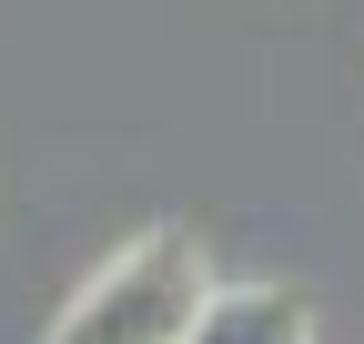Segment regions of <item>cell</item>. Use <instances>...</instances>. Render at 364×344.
Instances as JSON below:
<instances>
[{"mask_svg": "<svg viewBox=\"0 0 364 344\" xmlns=\"http://www.w3.org/2000/svg\"><path fill=\"white\" fill-rule=\"evenodd\" d=\"M203 304H213V264L182 233H142L132 253H112L71 294V314L51 324V344H182Z\"/></svg>", "mask_w": 364, "mask_h": 344, "instance_id": "6da1fadb", "label": "cell"}, {"mask_svg": "<svg viewBox=\"0 0 364 344\" xmlns=\"http://www.w3.org/2000/svg\"><path fill=\"white\" fill-rule=\"evenodd\" d=\"M182 344H314V314L284 284H213V304L193 314Z\"/></svg>", "mask_w": 364, "mask_h": 344, "instance_id": "7a4b0ae2", "label": "cell"}]
</instances>
